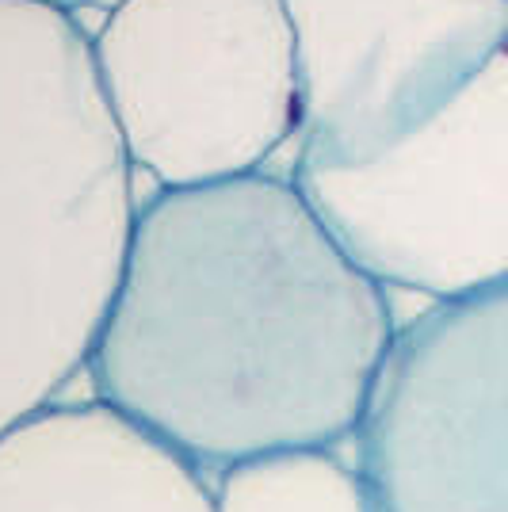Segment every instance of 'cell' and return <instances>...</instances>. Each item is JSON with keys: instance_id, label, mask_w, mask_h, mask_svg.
<instances>
[{"instance_id": "obj_7", "label": "cell", "mask_w": 508, "mask_h": 512, "mask_svg": "<svg viewBox=\"0 0 508 512\" xmlns=\"http://www.w3.org/2000/svg\"><path fill=\"white\" fill-rule=\"evenodd\" d=\"M0 512H214V497L104 402H54L0 436Z\"/></svg>"}, {"instance_id": "obj_5", "label": "cell", "mask_w": 508, "mask_h": 512, "mask_svg": "<svg viewBox=\"0 0 508 512\" xmlns=\"http://www.w3.org/2000/svg\"><path fill=\"white\" fill-rule=\"evenodd\" d=\"M356 436L371 512H508V283L398 329Z\"/></svg>"}, {"instance_id": "obj_3", "label": "cell", "mask_w": 508, "mask_h": 512, "mask_svg": "<svg viewBox=\"0 0 508 512\" xmlns=\"http://www.w3.org/2000/svg\"><path fill=\"white\" fill-rule=\"evenodd\" d=\"M92 65L130 165L161 188L253 176L298 134L287 0H123Z\"/></svg>"}, {"instance_id": "obj_9", "label": "cell", "mask_w": 508, "mask_h": 512, "mask_svg": "<svg viewBox=\"0 0 508 512\" xmlns=\"http://www.w3.org/2000/svg\"><path fill=\"white\" fill-rule=\"evenodd\" d=\"M0 4H27V8H46V12H65V16H73V12H81V8L111 12V8H119L123 0H0Z\"/></svg>"}, {"instance_id": "obj_2", "label": "cell", "mask_w": 508, "mask_h": 512, "mask_svg": "<svg viewBox=\"0 0 508 512\" xmlns=\"http://www.w3.org/2000/svg\"><path fill=\"white\" fill-rule=\"evenodd\" d=\"M130 172L92 35L0 4V436L88 367L138 214Z\"/></svg>"}, {"instance_id": "obj_1", "label": "cell", "mask_w": 508, "mask_h": 512, "mask_svg": "<svg viewBox=\"0 0 508 512\" xmlns=\"http://www.w3.org/2000/svg\"><path fill=\"white\" fill-rule=\"evenodd\" d=\"M398 325L295 180L161 188L138 207L88 356L96 402L188 467L356 436Z\"/></svg>"}, {"instance_id": "obj_4", "label": "cell", "mask_w": 508, "mask_h": 512, "mask_svg": "<svg viewBox=\"0 0 508 512\" xmlns=\"http://www.w3.org/2000/svg\"><path fill=\"white\" fill-rule=\"evenodd\" d=\"M291 180L379 287L451 302L508 283V39L394 150Z\"/></svg>"}, {"instance_id": "obj_6", "label": "cell", "mask_w": 508, "mask_h": 512, "mask_svg": "<svg viewBox=\"0 0 508 512\" xmlns=\"http://www.w3.org/2000/svg\"><path fill=\"white\" fill-rule=\"evenodd\" d=\"M287 16L306 169L394 150L508 39V0H287Z\"/></svg>"}, {"instance_id": "obj_8", "label": "cell", "mask_w": 508, "mask_h": 512, "mask_svg": "<svg viewBox=\"0 0 508 512\" xmlns=\"http://www.w3.org/2000/svg\"><path fill=\"white\" fill-rule=\"evenodd\" d=\"M214 512H371L363 474L333 451H276L226 467Z\"/></svg>"}]
</instances>
